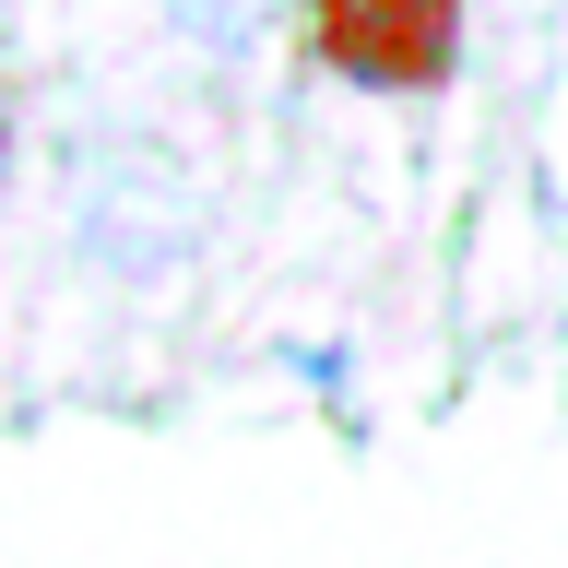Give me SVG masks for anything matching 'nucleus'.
<instances>
[{"mask_svg": "<svg viewBox=\"0 0 568 568\" xmlns=\"http://www.w3.org/2000/svg\"><path fill=\"white\" fill-rule=\"evenodd\" d=\"M261 24H273V0H178V36L190 48H248Z\"/></svg>", "mask_w": 568, "mask_h": 568, "instance_id": "obj_2", "label": "nucleus"}, {"mask_svg": "<svg viewBox=\"0 0 568 568\" xmlns=\"http://www.w3.org/2000/svg\"><path fill=\"white\" fill-rule=\"evenodd\" d=\"M0 178H12V106H0Z\"/></svg>", "mask_w": 568, "mask_h": 568, "instance_id": "obj_3", "label": "nucleus"}, {"mask_svg": "<svg viewBox=\"0 0 568 568\" xmlns=\"http://www.w3.org/2000/svg\"><path fill=\"white\" fill-rule=\"evenodd\" d=\"M296 24L355 95H438L462 71V0H296Z\"/></svg>", "mask_w": 568, "mask_h": 568, "instance_id": "obj_1", "label": "nucleus"}]
</instances>
